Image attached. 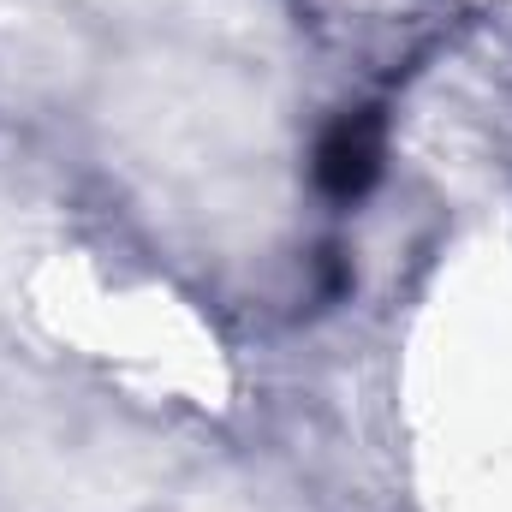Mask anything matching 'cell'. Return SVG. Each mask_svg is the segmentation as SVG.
Listing matches in <instances>:
<instances>
[{
	"mask_svg": "<svg viewBox=\"0 0 512 512\" xmlns=\"http://www.w3.org/2000/svg\"><path fill=\"white\" fill-rule=\"evenodd\" d=\"M382 149H387V131H382L376 108L340 114L334 126L322 131V143H316V185L334 203H358L382 179Z\"/></svg>",
	"mask_w": 512,
	"mask_h": 512,
	"instance_id": "1",
	"label": "cell"
}]
</instances>
